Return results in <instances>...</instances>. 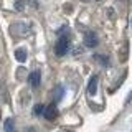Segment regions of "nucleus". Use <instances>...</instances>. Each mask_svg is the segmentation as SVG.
<instances>
[{
	"label": "nucleus",
	"instance_id": "f257e3e1",
	"mask_svg": "<svg viewBox=\"0 0 132 132\" xmlns=\"http://www.w3.org/2000/svg\"><path fill=\"white\" fill-rule=\"evenodd\" d=\"M68 51H69V36L61 35L55 45V53H56V56H64Z\"/></svg>",
	"mask_w": 132,
	"mask_h": 132
},
{
	"label": "nucleus",
	"instance_id": "f03ea898",
	"mask_svg": "<svg viewBox=\"0 0 132 132\" xmlns=\"http://www.w3.org/2000/svg\"><path fill=\"white\" fill-rule=\"evenodd\" d=\"M84 45L88 48H96L97 45H99V38H97V35L94 31H88L84 35Z\"/></svg>",
	"mask_w": 132,
	"mask_h": 132
},
{
	"label": "nucleus",
	"instance_id": "7ed1b4c3",
	"mask_svg": "<svg viewBox=\"0 0 132 132\" xmlns=\"http://www.w3.org/2000/svg\"><path fill=\"white\" fill-rule=\"evenodd\" d=\"M43 116H45V119H48V121H53V119H56V117H58V107H56L55 102L45 107Z\"/></svg>",
	"mask_w": 132,
	"mask_h": 132
},
{
	"label": "nucleus",
	"instance_id": "20e7f679",
	"mask_svg": "<svg viewBox=\"0 0 132 132\" xmlns=\"http://www.w3.org/2000/svg\"><path fill=\"white\" fill-rule=\"evenodd\" d=\"M28 82H30L31 88H38L40 82H41V73L36 69V71H31L28 74Z\"/></svg>",
	"mask_w": 132,
	"mask_h": 132
},
{
	"label": "nucleus",
	"instance_id": "39448f33",
	"mask_svg": "<svg viewBox=\"0 0 132 132\" xmlns=\"http://www.w3.org/2000/svg\"><path fill=\"white\" fill-rule=\"evenodd\" d=\"M97 82H99V78L94 74V76H91V79L88 82V94L89 96H94V94L97 93Z\"/></svg>",
	"mask_w": 132,
	"mask_h": 132
},
{
	"label": "nucleus",
	"instance_id": "423d86ee",
	"mask_svg": "<svg viewBox=\"0 0 132 132\" xmlns=\"http://www.w3.org/2000/svg\"><path fill=\"white\" fill-rule=\"evenodd\" d=\"M15 58H16V61H20V63L27 61V50H23V48H18V50L15 51Z\"/></svg>",
	"mask_w": 132,
	"mask_h": 132
},
{
	"label": "nucleus",
	"instance_id": "0eeeda50",
	"mask_svg": "<svg viewBox=\"0 0 132 132\" xmlns=\"http://www.w3.org/2000/svg\"><path fill=\"white\" fill-rule=\"evenodd\" d=\"M3 132H15L13 119H7V121L3 122Z\"/></svg>",
	"mask_w": 132,
	"mask_h": 132
},
{
	"label": "nucleus",
	"instance_id": "6e6552de",
	"mask_svg": "<svg viewBox=\"0 0 132 132\" xmlns=\"http://www.w3.org/2000/svg\"><path fill=\"white\" fill-rule=\"evenodd\" d=\"M63 94H64V89H63V86H58V88L55 89V104L58 101H60L61 97H63Z\"/></svg>",
	"mask_w": 132,
	"mask_h": 132
},
{
	"label": "nucleus",
	"instance_id": "1a4fd4ad",
	"mask_svg": "<svg viewBox=\"0 0 132 132\" xmlns=\"http://www.w3.org/2000/svg\"><path fill=\"white\" fill-rule=\"evenodd\" d=\"M94 58H96V60H97L102 66H109V58H107V56H104V55H96Z\"/></svg>",
	"mask_w": 132,
	"mask_h": 132
},
{
	"label": "nucleus",
	"instance_id": "9d476101",
	"mask_svg": "<svg viewBox=\"0 0 132 132\" xmlns=\"http://www.w3.org/2000/svg\"><path fill=\"white\" fill-rule=\"evenodd\" d=\"M43 112H45V106L43 104H36L35 107H33V114L35 116H41Z\"/></svg>",
	"mask_w": 132,
	"mask_h": 132
},
{
	"label": "nucleus",
	"instance_id": "9b49d317",
	"mask_svg": "<svg viewBox=\"0 0 132 132\" xmlns=\"http://www.w3.org/2000/svg\"><path fill=\"white\" fill-rule=\"evenodd\" d=\"M23 5H25V2H23V0H18V2L15 3V8H16V10H22Z\"/></svg>",
	"mask_w": 132,
	"mask_h": 132
},
{
	"label": "nucleus",
	"instance_id": "f8f14e48",
	"mask_svg": "<svg viewBox=\"0 0 132 132\" xmlns=\"http://www.w3.org/2000/svg\"><path fill=\"white\" fill-rule=\"evenodd\" d=\"M130 102H132V93L129 94V97H127V104H130Z\"/></svg>",
	"mask_w": 132,
	"mask_h": 132
},
{
	"label": "nucleus",
	"instance_id": "ddd939ff",
	"mask_svg": "<svg viewBox=\"0 0 132 132\" xmlns=\"http://www.w3.org/2000/svg\"><path fill=\"white\" fill-rule=\"evenodd\" d=\"M68 132H69V130H68Z\"/></svg>",
	"mask_w": 132,
	"mask_h": 132
}]
</instances>
